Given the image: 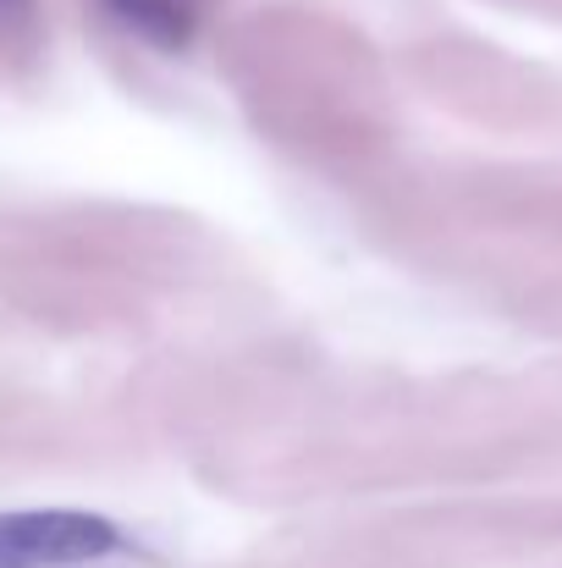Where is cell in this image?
I'll return each mask as SVG.
<instances>
[{
    "instance_id": "obj_1",
    "label": "cell",
    "mask_w": 562,
    "mask_h": 568,
    "mask_svg": "<svg viewBox=\"0 0 562 568\" xmlns=\"http://www.w3.org/2000/svg\"><path fill=\"white\" fill-rule=\"evenodd\" d=\"M122 552V530L83 508L0 514V568H78Z\"/></svg>"
},
{
    "instance_id": "obj_2",
    "label": "cell",
    "mask_w": 562,
    "mask_h": 568,
    "mask_svg": "<svg viewBox=\"0 0 562 568\" xmlns=\"http://www.w3.org/2000/svg\"><path fill=\"white\" fill-rule=\"evenodd\" d=\"M100 11L139 44L150 50H187L198 22H204V0H100Z\"/></svg>"
},
{
    "instance_id": "obj_3",
    "label": "cell",
    "mask_w": 562,
    "mask_h": 568,
    "mask_svg": "<svg viewBox=\"0 0 562 568\" xmlns=\"http://www.w3.org/2000/svg\"><path fill=\"white\" fill-rule=\"evenodd\" d=\"M33 11V0H0V22H22Z\"/></svg>"
}]
</instances>
